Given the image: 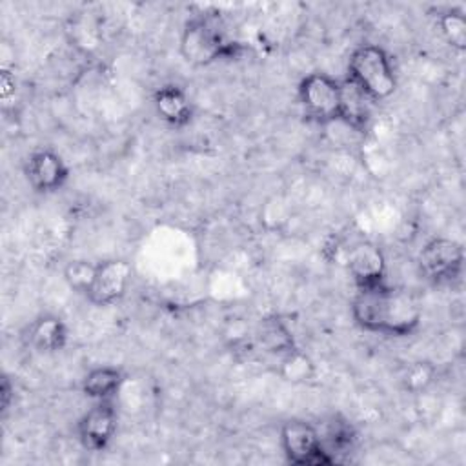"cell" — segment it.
I'll list each match as a JSON object with an SVG mask.
<instances>
[{
    "label": "cell",
    "instance_id": "15",
    "mask_svg": "<svg viewBox=\"0 0 466 466\" xmlns=\"http://www.w3.org/2000/svg\"><path fill=\"white\" fill-rule=\"evenodd\" d=\"M320 439L326 451L333 457L335 462H339V455L353 450L357 433L350 420L340 415H333L329 420H326L324 431H320Z\"/></svg>",
    "mask_w": 466,
    "mask_h": 466
},
{
    "label": "cell",
    "instance_id": "18",
    "mask_svg": "<svg viewBox=\"0 0 466 466\" xmlns=\"http://www.w3.org/2000/svg\"><path fill=\"white\" fill-rule=\"evenodd\" d=\"M437 25L446 44L455 51L466 49V16L457 7H448L437 13Z\"/></svg>",
    "mask_w": 466,
    "mask_h": 466
},
{
    "label": "cell",
    "instance_id": "9",
    "mask_svg": "<svg viewBox=\"0 0 466 466\" xmlns=\"http://www.w3.org/2000/svg\"><path fill=\"white\" fill-rule=\"evenodd\" d=\"M24 175L29 187L40 195H49L66 186L69 180V166L53 149H35L24 162Z\"/></svg>",
    "mask_w": 466,
    "mask_h": 466
},
{
    "label": "cell",
    "instance_id": "2",
    "mask_svg": "<svg viewBox=\"0 0 466 466\" xmlns=\"http://www.w3.org/2000/svg\"><path fill=\"white\" fill-rule=\"evenodd\" d=\"M244 51L240 42L228 38L218 15L200 13L191 16L180 33V55L191 66H209L217 60L238 58Z\"/></svg>",
    "mask_w": 466,
    "mask_h": 466
},
{
    "label": "cell",
    "instance_id": "16",
    "mask_svg": "<svg viewBox=\"0 0 466 466\" xmlns=\"http://www.w3.org/2000/svg\"><path fill=\"white\" fill-rule=\"evenodd\" d=\"M277 373L289 384H308L315 379L317 366L313 359L297 346L279 357Z\"/></svg>",
    "mask_w": 466,
    "mask_h": 466
},
{
    "label": "cell",
    "instance_id": "13",
    "mask_svg": "<svg viewBox=\"0 0 466 466\" xmlns=\"http://www.w3.org/2000/svg\"><path fill=\"white\" fill-rule=\"evenodd\" d=\"M253 339L266 353L275 357H280L286 351L297 348L291 328L279 315L262 317L253 329Z\"/></svg>",
    "mask_w": 466,
    "mask_h": 466
},
{
    "label": "cell",
    "instance_id": "19",
    "mask_svg": "<svg viewBox=\"0 0 466 466\" xmlns=\"http://www.w3.org/2000/svg\"><path fill=\"white\" fill-rule=\"evenodd\" d=\"M95 271H96V262L87 258H75L66 264L64 280L75 293L86 295L93 284Z\"/></svg>",
    "mask_w": 466,
    "mask_h": 466
},
{
    "label": "cell",
    "instance_id": "17",
    "mask_svg": "<svg viewBox=\"0 0 466 466\" xmlns=\"http://www.w3.org/2000/svg\"><path fill=\"white\" fill-rule=\"evenodd\" d=\"M437 379V368L430 360H413L404 366L399 382L410 395H420L431 388Z\"/></svg>",
    "mask_w": 466,
    "mask_h": 466
},
{
    "label": "cell",
    "instance_id": "10",
    "mask_svg": "<svg viewBox=\"0 0 466 466\" xmlns=\"http://www.w3.org/2000/svg\"><path fill=\"white\" fill-rule=\"evenodd\" d=\"M346 269L357 289H370L386 284V258L379 246L362 240L350 248Z\"/></svg>",
    "mask_w": 466,
    "mask_h": 466
},
{
    "label": "cell",
    "instance_id": "8",
    "mask_svg": "<svg viewBox=\"0 0 466 466\" xmlns=\"http://www.w3.org/2000/svg\"><path fill=\"white\" fill-rule=\"evenodd\" d=\"M118 415L113 400H96L76 422V439L87 451H104L116 433Z\"/></svg>",
    "mask_w": 466,
    "mask_h": 466
},
{
    "label": "cell",
    "instance_id": "14",
    "mask_svg": "<svg viewBox=\"0 0 466 466\" xmlns=\"http://www.w3.org/2000/svg\"><path fill=\"white\" fill-rule=\"evenodd\" d=\"M126 382V373L116 366H95L82 379V393L96 400H113Z\"/></svg>",
    "mask_w": 466,
    "mask_h": 466
},
{
    "label": "cell",
    "instance_id": "20",
    "mask_svg": "<svg viewBox=\"0 0 466 466\" xmlns=\"http://www.w3.org/2000/svg\"><path fill=\"white\" fill-rule=\"evenodd\" d=\"M16 91V78L15 73L7 67H2L0 71V96L4 102H9L11 96H15Z\"/></svg>",
    "mask_w": 466,
    "mask_h": 466
},
{
    "label": "cell",
    "instance_id": "4",
    "mask_svg": "<svg viewBox=\"0 0 466 466\" xmlns=\"http://www.w3.org/2000/svg\"><path fill=\"white\" fill-rule=\"evenodd\" d=\"M297 96L308 120L320 126L342 122L344 82L335 76L324 71L308 73L299 82Z\"/></svg>",
    "mask_w": 466,
    "mask_h": 466
},
{
    "label": "cell",
    "instance_id": "11",
    "mask_svg": "<svg viewBox=\"0 0 466 466\" xmlns=\"http://www.w3.org/2000/svg\"><path fill=\"white\" fill-rule=\"evenodd\" d=\"M22 337L25 346L35 353L53 355L67 346L69 329L60 315L42 313L25 326Z\"/></svg>",
    "mask_w": 466,
    "mask_h": 466
},
{
    "label": "cell",
    "instance_id": "21",
    "mask_svg": "<svg viewBox=\"0 0 466 466\" xmlns=\"http://www.w3.org/2000/svg\"><path fill=\"white\" fill-rule=\"evenodd\" d=\"M13 402H15V384L11 382V379L7 375H4L2 384H0V410H2V413H7V410L11 408Z\"/></svg>",
    "mask_w": 466,
    "mask_h": 466
},
{
    "label": "cell",
    "instance_id": "6",
    "mask_svg": "<svg viewBox=\"0 0 466 466\" xmlns=\"http://www.w3.org/2000/svg\"><path fill=\"white\" fill-rule=\"evenodd\" d=\"M417 266L420 275L431 284L444 286L455 282L464 266L462 246L446 237H435L428 240L417 257Z\"/></svg>",
    "mask_w": 466,
    "mask_h": 466
},
{
    "label": "cell",
    "instance_id": "3",
    "mask_svg": "<svg viewBox=\"0 0 466 466\" xmlns=\"http://www.w3.org/2000/svg\"><path fill=\"white\" fill-rule=\"evenodd\" d=\"M346 82L368 102H382L397 89V73L388 51L377 44L357 46L346 69Z\"/></svg>",
    "mask_w": 466,
    "mask_h": 466
},
{
    "label": "cell",
    "instance_id": "5",
    "mask_svg": "<svg viewBox=\"0 0 466 466\" xmlns=\"http://www.w3.org/2000/svg\"><path fill=\"white\" fill-rule=\"evenodd\" d=\"M280 448L286 459L295 466H329L333 457L326 451L320 431L315 424L300 419L282 422L279 431Z\"/></svg>",
    "mask_w": 466,
    "mask_h": 466
},
{
    "label": "cell",
    "instance_id": "7",
    "mask_svg": "<svg viewBox=\"0 0 466 466\" xmlns=\"http://www.w3.org/2000/svg\"><path fill=\"white\" fill-rule=\"evenodd\" d=\"M133 277V268L126 258H106L96 262V271L86 299L98 306L116 304L127 291Z\"/></svg>",
    "mask_w": 466,
    "mask_h": 466
},
{
    "label": "cell",
    "instance_id": "12",
    "mask_svg": "<svg viewBox=\"0 0 466 466\" xmlns=\"http://www.w3.org/2000/svg\"><path fill=\"white\" fill-rule=\"evenodd\" d=\"M155 113L171 127H184L193 120V104L184 87L177 84L160 86L153 95Z\"/></svg>",
    "mask_w": 466,
    "mask_h": 466
},
{
    "label": "cell",
    "instance_id": "1",
    "mask_svg": "<svg viewBox=\"0 0 466 466\" xmlns=\"http://www.w3.org/2000/svg\"><path fill=\"white\" fill-rule=\"evenodd\" d=\"M350 311L359 328L388 337L415 333L422 319L419 300L410 291L390 282L370 289H357Z\"/></svg>",
    "mask_w": 466,
    "mask_h": 466
}]
</instances>
